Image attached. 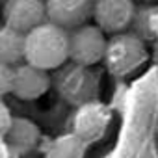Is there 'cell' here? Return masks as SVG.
I'll return each mask as SVG.
<instances>
[{"label": "cell", "instance_id": "cell-16", "mask_svg": "<svg viewBox=\"0 0 158 158\" xmlns=\"http://www.w3.org/2000/svg\"><path fill=\"white\" fill-rule=\"evenodd\" d=\"M152 60H154V63L158 65V37L152 41Z\"/></svg>", "mask_w": 158, "mask_h": 158}, {"label": "cell", "instance_id": "cell-9", "mask_svg": "<svg viewBox=\"0 0 158 158\" xmlns=\"http://www.w3.org/2000/svg\"><path fill=\"white\" fill-rule=\"evenodd\" d=\"M6 26L26 34L47 21L45 0H8L4 6Z\"/></svg>", "mask_w": 158, "mask_h": 158}, {"label": "cell", "instance_id": "cell-5", "mask_svg": "<svg viewBox=\"0 0 158 158\" xmlns=\"http://www.w3.org/2000/svg\"><path fill=\"white\" fill-rule=\"evenodd\" d=\"M106 35L97 24H82L69 34V60L80 65L93 67L102 61Z\"/></svg>", "mask_w": 158, "mask_h": 158}, {"label": "cell", "instance_id": "cell-11", "mask_svg": "<svg viewBox=\"0 0 158 158\" xmlns=\"http://www.w3.org/2000/svg\"><path fill=\"white\" fill-rule=\"evenodd\" d=\"M130 32H134L143 41H154L158 37V4L145 2L136 6V13L130 23Z\"/></svg>", "mask_w": 158, "mask_h": 158}, {"label": "cell", "instance_id": "cell-13", "mask_svg": "<svg viewBox=\"0 0 158 158\" xmlns=\"http://www.w3.org/2000/svg\"><path fill=\"white\" fill-rule=\"evenodd\" d=\"M86 147H88L86 141H82L76 134L69 132V134L56 138L48 145L45 158H84Z\"/></svg>", "mask_w": 158, "mask_h": 158}, {"label": "cell", "instance_id": "cell-4", "mask_svg": "<svg viewBox=\"0 0 158 158\" xmlns=\"http://www.w3.org/2000/svg\"><path fill=\"white\" fill-rule=\"evenodd\" d=\"M110 121H112V110L104 102L91 99L88 102H82L76 106V110L73 114V130L71 132L76 134L82 141H86L89 145V143L99 141L104 136Z\"/></svg>", "mask_w": 158, "mask_h": 158}, {"label": "cell", "instance_id": "cell-17", "mask_svg": "<svg viewBox=\"0 0 158 158\" xmlns=\"http://www.w3.org/2000/svg\"><path fill=\"white\" fill-rule=\"evenodd\" d=\"M141 2H156V0H141Z\"/></svg>", "mask_w": 158, "mask_h": 158}, {"label": "cell", "instance_id": "cell-1", "mask_svg": "<svg viewBox=\"0 0 158 158\" xmlns=\"http://www.w3.org/2000/svg\"><path fill=\"white\" fill-rule=\"evenodd\" d=\"M69 60V34L65 28L43 21L24 34V61L50 71Z\"/></svg>", "mask_w": 158, "mask_h": 158}, {"label": "cell", "instance_id": "cell-6", "mask_svg": "<svg viewBox=\"0 0 158 158\" xmlns=\"http://www.w3.org/2000/svg\"><path fill=\"white\" fill-rule=\"evenodd\" d=\"M134 13V0H93L91 17L104 34H119L128 30Z\"/></svg>", "mask_w": 158, "mask_h": 158}, {"label": "cell", "instance_id": "cell-7", "mask_svg": "<svg viewBox=\"0 0 158 158\" xmlns=\"http://www.w3.org/2000/svg\"><path fill=\"white\" fill-rule=\"evenodd\" d=\"M91 10L93 0H45L47 21L65 30L86 24L91 17Z\"/></svg>", "mask_w": 158, "mask_h": 158}, {"label": "cell", "instance_id": "cell-3", "mask_svg": "<svg viewBox=\"0 0 158 158\" xmlns=\"http://www.w3.org/2000/svg\"><path fill=\"white\" fill-rule=\"evenodd\" d=\"M56 89L60 97L73 106H78L95 99L99 91V76L91 67L73 61L71 65H61V71L56 74Z\"/></svg>", "mask_w": 158, "mask_h": 158}, {"label": "cell", "instance_id": "cell-18", "mask_svg": "<svg viewBox=\"0 0 158 158\" xmlns=\"http://www.w3.org/2000/svg\"><path fill=\"white\" fill-rule=\"evenodd\" d=\"M156 134H158V132H156Z\"/></svg>", "mask_w": 158, "mask_h": 158}, {"label": "cell", "instance_id": "cell-12", "mask_svg": "<svg viewBox=\"0 0 158 158\" xmlns=\"http://www.w3.org/2000/svg\"><path fill=\"white\" fill-rule=\"evenodd\" d=\"M24 60V34L10 26H0V61L17 65Z\"/></svg>", "mask_w": 158, "mask_h": 158}, {"label": "cell", "instance_id": "cell-15", "mask_svg": "<svg viewBox=\"0 0 158 158\" xmlns=\"http://www.w3.org/2000/svg\"><path fill=\"white\" fill-rule=\"evenodd\" d=\"M11 112H10V108L4 104V101L0 99V134H6L8 132V128H10V125H11Z\"/></svg>", "mask_w": 158, "mask_h": 158}, {"label": "cell", "instance_id": "cell-8", "mask_svg": "<svg viewBox=\"0 0 158 158\" xmlns=\"http://www.w3.org/2000/svg\"><path fill=\"white\" fill-rule=\"evenodd\" d=\"M50 76L45 69H39L32 63H17L13 67L11 93L23 101H35L48 91Z\"/></svg>", "mask_w": 158, "mask_h": 158}, {"label": "cell", "instance_id": "cell-10", "mask_svg": "<svg viewBox=\"0 0 158 158\" xmlns=\"http://www.w3.org/2000/svg\"><path fill=\"white\" fill-rule=\"evenodd\" d=\"M4 136H6V141L11 151L28 152V151L35 149V145L39 143L41 132L34 121H30L26 117H13L10 128Z\"/></svg>", "mask_w": 158, "mask_h": 158}, {"label": "cell", "instance_id": "cell-2", "mask_svg": "<svg viewBox=\"0 0 158 158\" xmlns=\"http://www.w3.org/2000/svg\"><path fill=\"white\" fill-rule=\"evenodd\" d=\"M149 52L145 47V41L139 39L134 32H119L112 34L110 39H106V48L102 61L106 63V69L115 76H127L134 73L138 67L143 65Z\"/></svg>", "mask_w": 158, "mask_h": 158}, {"label": "cell", "instance_id": "cell-14", "mask_svg": "<svg viewBox=\"0 0 158 158\" xmlns=\"http://www.w3.org/2000/svg\"><path fill=\"white\" fill-rule=\"evenodd\" d=\"M11 80H13V67L0 61V99L11 93Z\"/></svg>", "mask_w": 158, "mask_h": 158}]
</instances>
